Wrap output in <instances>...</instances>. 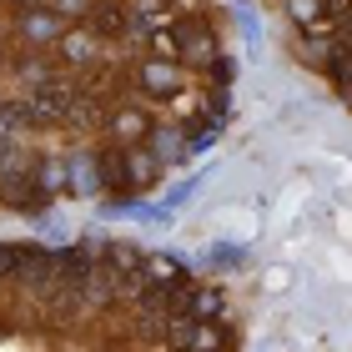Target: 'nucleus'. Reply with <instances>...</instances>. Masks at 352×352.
Masks as SVG:
<instances>
[{"mask_svg": "<svg viewBox=\"0 0 352 352\" xmlns=\"http://www.w3.org/2000/svg\"><path fill=\"white\" fill-rule=\"evenodd\" d=\"M171 41H176V51H182L191 66H212V56H217V36H212V25L206 21H176V30H171Z\"/></svg>", "mask_w": 352, "mask_h": 352, "instance_id": "f257e3e1", "label": "nucleus"}, {"mask_svg": "<svg viewBox=\"0 0 352 352\" xmlns=\"http://www.w3.org/2000/svg\"><path fill=\"white\" fill-rule=\"evenodd\" d=\"M96 257H101V252H96L91 242H81V247H71L66 257L56 262V277L66 282V287H91V277H96Z\"/></svg>", "mask_w": 352, "mask_h": 352, "instance_id": "f03ea898", "label": "nucleus"}, {"mask_svg": "<svg viewBox=\"0 0 352 352\" xmlns=\"http://www.w3.org/2000/svg\"><path fill=\"white\" fill-rule=\"evenodd\" d=\"M141 86H146L151 96H176V66H171V60H162V56H156V60H141Z\"/></svg>", "mask_w": 352, "mask_h": 352, "instance_id": "7ed1b4c3", "label": "nucleus"}, {"mask_svg": "<svg viewBox=\"0 0 352 352\" xmlns=\"http://www.w3.org/2000/svg\"><path fill=\"white\" fill-rule=\"evenodd\" d=\"M6 201L21 206V212H41V206H45V191L30 182V176H10V182H6Z\"/></svg>", "mask_w": 352, "mask_h": 352, "instance_id": "20e7f679", "label": "nucleus"}, {"mask_svg": "<svg viewBox=\"0 0 352 352\" xmlns=\"http://www.w3.org/2000/svg\"><path fill=\"white\" fill-rule=\"evenodd\" d=\"M21 277H30V282H45V277H56V257L51 252H41V247H21Z\"/></svg>", "mask_w": 352, "mask_h": 352, "instance_id": "39448f33", "label": "nucleus"}, {"mask_svg": "<svg viewBox=\"0 0 352 352\" xmlns=\"http://www.w3.org/2000/svg\"><path fill=\"white\" fill-rule=\"evenodd\" d=\"M166 342L182 347V352H191V347L201 342V322H197V317H166Z\"/></svg>", "mask_w": 352, "mask_h": 352, "instance_id": "423d86ee", "label": "nucleus"}, {"mask_svg": "<svg viewBox=\"0 0 352 352\" xmlns=\"http://www.w3.org/2000/svg\"><path fill=\"white\" fill-rule=\"evenodd\" d=\"M56 30H60V21H56L51 10L25 6V36H30V41H56Z\"/></svg>", "mask_w": 352, "mask_h": 352, "instance_id": "0eeeda50", "label": "nucleus"}, {"mask_svg": "<svg viewBox=\"0 0 352 352\" xmlns=\"http://www.w3.org/2000/svg\"><path fill=\"white\" fill-rule=\"evenodd\" d=\"M106 262L116 267L121 277H131V272H141V262H146V257H141L131 242H111V247H106Z\"/></svg>", "mask_w": 352, "mask_h": 352, "instance_id": "6e6552de", "label": "nucleus"}, {"mask_svg": "<svg viewBox=\"0 0 352 352\" xmlns=\"http://www.w3.org/2000/svg\"><path fill=\"white\" fill-rule=\"evenodd\" d=\"M101 182L106 186H126V182H131V162H126V151H106L101 156Z\"/></svg>", "mask_w": 352, "mask_h": 352, "instance_id": "1a4fd4ad", "label": "nucleus"}, {"mask_svg": "<svg viewBox=\"0 0 352 352\" xmlns=\"http://www.w3.org/2000/svg\"><path fill=\"white\" fill-rule=\"evenodd\" d=\"M96 30L101 36H126V10L121 6H96Z\"/></svg>", "mask_w": 352, "mask_h": 352, "instance_id": "9d476101", "label": "nucleus"}, {"mask_svg": "<svg viewBox=\"0 0 352 352\" xmlns=\"http://www.w3.org/2000/svg\"><path fill=\"white\" fill-rule=\"evenodd\" d=\"M60 111H66V91L41 86V91H36V116H60Z\"/></svg>", "mask_w": 352, "mask_h": 352, "instance_id": "9b49d317", "label": "nucleus"}, {"mask_svg": "<svg viewBox=\"0 0 352 352\" xmlns=\"http://www.w3.org/2000/svg\"><path fill=\"white\" fill-rule=\"evenodd\" d=\"M221 312V292H212V287H197V297H191V317H217Z\"/></svg>", "mask_w": 352, "mask_h": 352, "instance_id": "f8f14e48", "label": "nucleus"}, {"mask_svg": "<svg viewBox=\"0 0 352 352\" xmlns=\"http://www.w3.org/2000/svg\"><path fill=\"white\" fill-rule=\"evenodd\" d=\"M197 186H201V182H182V186H171V191H166V201L156 206V212H162V221H166V217H171L182 201H191V197H197Z\"/></svg>", "mask_w": 352, "mask_h": 352, "instance_id": "ddd939ff", "label": "nucleus"}, {"mask_svg": "<svg viewBox=\"0 0 352 352\" xmlns=\"http://www.w3.org/2000/svg\"><path fill=\"white\" fill-rule=\"evenodd\" d=\"M60 51H66V60H91V36H81V30H76V36L60 41Z\"/></svg>", "mask_w": 352, "mask_h": 352, "instance_id": "4468645a", "label": "nucleus"}, {"mask_svg": "<svg viewBox=\"0 0 352 352\" xmlns=\"http://www.w3.org/2000/svg\"><path fill=\"white\" fill-rule=\"evenodd\" d=\"M332 45H338L342 56H352V15H338V21H332Z\"/></svg>", "mask_w": 352, "mask_h": 352, "instance_id": "2eb2a0df", "label": "nucleus"}, {"mask_svg": "<svg viewBox=\"0 0 352 352\" xmlns=\"http://www.w3.org/2000/svg\"><path fill=\"white\" fill-rule=\"evenodd\" d=\"M41 10H51V15H81V10H91V0H41Z\"/></svg>", "mask_w": 352, "mask_h": 352, "instance_id": "dca6fc26", "label": "nucleus"}, {"mask_svg": "<svg viewBox=\"0 0 352 352\" xmlns=\"http://www.w3.org/2000/svg\"><path fill=\"white\" fill-rule=\"evenodd\" d=\"M21 267V247H10V242H0V277H10V272Z\"/></svg>", "mask_w": 352, "mask_h": 352, "instance_id": "f3484780", "label": "nucleus"}, {"mask_svg": "<svg viewBox=\"0 0 352 352\" xmlns=\"http://www.w3.org/2000/svg\"><path fill=\"white\" fill-rule=\"evenodd\" d=\"M116 131L121 136H141L146 131V116H131V111H126V116H116Z\"/></svg>", "mask_w": 352, "mask_h": 352, "instance_id": "a211bd4d", "label": "nucleus"}, {"mask_svg": "<svg viewBox=\"0 0 352 352\" xmlns=\"http://www.w3.org/2000/svg\"><path fill=\"white\" fill-rule=\"evenodd\" d=\"M212 262H221V267H232V262H242V252H236V247H221V252H212Z\"/></svg>", "mask_w": 352, "mask_h": 352, "instance_id": "6ab92c4d", "label": "nucleus"}]
</instances>
